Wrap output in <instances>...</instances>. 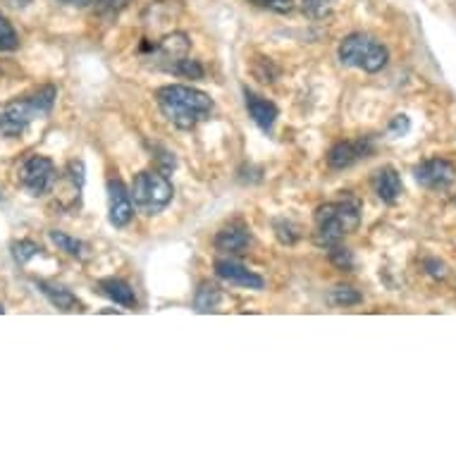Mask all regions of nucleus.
I'll list each match as a JSON object with an SVG mask.
<instances>
[{
	"mask_svg": "<svg viewBox=\"0 0 456 456\" xmlns=\"http://www.w3.org/2000/svg\"><path fill=\"white\" fill-rule=\"evenodd\" d=\"M129 3L132 0H94V15L101 17V20H112V17L120 15Z\"/></svg>",
	"mask_w": 456,
	"mask_h": 456,
	"instance_id": "obj_19",
	"label": "nucleus"
},
{
	"mask_svg": "<svg viewBox=\"0 0 456 456\" xmlns=\"http://www.w3.org/2000/svg\"><path fill=\"white\" fill-rule=\"evenodd\" d=\"M132 203L143 216H158L167 208V203L173 201V182L167 180V175L158 170H143L132 182Z\"/></svg>",
	"mask_w": 456,
	"mask_h": 456,
	"instance_id": "obj_5",
	"label": "nucleus"
},
{
	"mask_svg": "<svg viewBox=\"0 0 456 456\" xmlns=\"http://www.w3.org/2000/svg\"><path fill=\"white\" fill-rule=\"evenodd\" d=\"M98 292L108 297L110 301H115L118 306L122 308H136L139 301H136L134 289L129 287L125 280H118V277H108V280H101L98 282Z\"/></svg>",
	"mask_w": 456,
	"mask_h": 456,
	"instance_id": "obj_16",
	"label": "nucleus"
},
{
	"mask_svg": "<svg viewBox=\"0 0 456 456\" xmlns=\"http://www.w3.org/2000/svg\"><path fill=\"white\" fill-rule=\"evenodd\" d=\"M132 216H134L132 194L120 180H110L108 182V217H110V224L127 227Z\"/></svg>",
	"mask_w": 456,
	"mask_h": 456,
	"instance_id": "obj_10",
	"label": "nucleus"
},
{
	"mask_svg": "<svg viewBox=\"0 0 456 456\" xmlns=\"http://www.w3.org/2000/svg\"><path fill=\"white\" fill-rule=\"evenodd\" d=\"M409 127H411V122H409V118H406V115H395V118H392V122H389L387 134L389 136H404L406 132H409Z\"/></svg>",
	"mask_w": 456,
	"mask_h": 456,
	"instance_id": "obj_29",
	"label": "nucleus"
},
{
	"mask_svg": "<svg viewBox=\"0 0 456 456\" xmlns=\"http://www.w3.org/2000/svg\"><path fill=\"white\" fill-rule=\"evenodd\" d=\"M20 45V37H17L15 27L0 15V53L3 51H15Z\"/></svg>",
	"mask_w": 456,
	"mask_h": 456,
	"instance_id": "obj_23",
	"label": "nucleus"
},
{
	"mask_svg": "<svg viewBox=\"0 0 456 456\" xmlns=\"http://www.w3.org/2000/svg\"><path fill=\"white\" fill-rule=\"evenodd\" d=\"M330 261L335 263L339 270H352L354 268V256L349 248H342V247H330Z\"/></svg>",
	"mask_w": 456,
	"mask_h": 456,
	"instance_id": "obj_25",
	"label": "nucleus"
},
{
	"mask_svg": "<svg viewBox=\"0 0 456 456\" xmlns=\"http://www.w3.org/2000/svg\"><path fill=\"white\" fill-rule=\"evenodd\" d=\"M48 237H51V241L55 247L61 248V251H65L68 256H75V258H84V256H86V244L75 240V237H69V234L61 232V230H51Z\"/></svg>",
	"mask_w": 456,
	"mask_h": 456,
	"instance_id": "obj_18",
	"label": "nucleus"
},
{
	"mask_svg": "<svg viewBox=\"0 0 456 456\" xmlns=\"http://www.w3.org/2000/svg\"><path fill=\"white\" fill-rule=\"evenodd\" d=\"M0 314H5V308H3V304H0Z\"/></svg>",
	"mask_w": 456,
	"mask_h": 456,
	"instance_id": "obj_31",
	"label": "nucleus"
},
{
	"mask_svg": "<svg viewBox=\"0 0 456 456\" xmlns=\"http://www.w3.org/2000/svg\"><path fill=\"white\" fill-rule=\"evenodd\" d=\"M335 8V0H301V10L304 15H308L311 20H321V17H328Z\"/></svg>",
	"mask_w": 456,
	"mask_h": 456,
	"instance_id": "obj_22",
	"label": "nucleus"
},
{
	"mask_svg": "<svg viewBox=\"0 0 456 456\" xmlns=\"http://www.w3.org/2000/svg\"><path fill=\"white\" fill-rule=\"evenodd\" d=\"M423 268H426V273L433 280H444L447 277V265H444V261H440V258H426L423 261Z\"/></svg>",
	"mask_w": 456,
	"mask_h": 456,
	"instance_id": "obj_28",
	"label": "nucleus"
},
{
	"mask_svg": "<svg viewBox=\"0 0 456 456\" xmlns=\"http://www.w3.org/2000/svg\"><path fill=\"white\" fill-rule=\"evenodd\" d=\"M143 51H151L156 55V61H165L160 68L173 72L175 65L180 61H184L189 53V37L182 34V31H175L170 37H165L163 41L158 44H143Z\"/></svg>",
	"mask_w": 456,
	"mask_h": 456,
	"instance_id": "obj_9",
	"label": "nucleus"
},
{
	"mask_svg": "<svg viewBox=\"0 0 456 456\" xmlns=\"http://www.w3.org/2000/svg\"><path fill=\"white\" fill-rule=\"evenodd\" d=\"M216 248L224 256H240L244 254L251 244V230L241 220H234V223L224 224L223 230L216 234L213 240Z\"/></svg>",
	"mask_w": 456,
	"mask_h": 456,
	"instance_id": "obj_12",
	"label": "nucleus"
},
{
	"mask_svg": "<svg viewBox=\"0 0 456 456\" xmlns=\"http://www.w3.org/2000/svg\"><path fill=\"white\" fill-rule=\"evenodd\" d=\"M0 196H3V194H0Z\"/></svg>",
	"mask_w": 456,
	"mask_h": 456,
	"instance_id": "obj_32",
	"label": "nucleus"
},
{
	"mask_svg": "<svg viewBox=\"0 0 456 456\" xmlns=\"http://www.w3.org/2000/svg\"><path fill=\"white\" fill-rule=\"evenodd\" d=\"M58 180V170L51 158L45 156H29L20 165L17 170V182L24 191H29L31 196H44L55 187Z\"/></svg>",
	"mask_w": 456,
	"mask_h": 456,
	"instance_id": "obj_6",
	"label": "nucleus"
},
{
	"mask_svg": "<svg viewBox=\"0 0 456 456\" xmlns=\"http://www.w3.org/2000/svg\"><path fill=\"white\" fill-rule=\"evenodd\" d=\"M361 224V201L349 191L337 201L322 203L315 210V244L318 247H335L346 234L359 230Z\"/></svg>",
	"mask_w": 456,
	"mask_h": 456,
	"instance_id": "obj_2",
	"label": "nucleus"
},
{
	"mask_svg": "<svg viewBox=\"0 0 456 456\" xmlns=\"http://www.w3.org/2000/svg\"><path fill=\"white\" fill-rule=\"evenodd\" d=\"M244 98H247L248 118H251L263 132H270L277 120V105L273 103V101H268V98L256 96L254 91H244Z\"/></svg>",
	"mask_w": 456,
	"mask_h": 456,
	"instance_id": "obj_15",
	"label": "nucleus"
},
{
	"mask_svg": "<svg viewBox=\"0 0 456 456\" xmlns=\"http://www.w3.org/2000/svg\"><path fill=\"white\" fill-rule=\"evenodd\" d=\"M58 3H62V5H72V8H86L94 0H58Z\"/></svg>",
	"mask_w": 456,
	"mask_h": 456,
	"instance_id": "obj_30",
	"label": "nucleus"
},
{
	"mask_svg": "<svg viewBox=\"0 0 456 456\" xmlns=\"http://www.w3.org/2000/svg\"><path fill=\"white\" fill-rule=\"evenodd\" d=\"M275 230H277V240L282 241V244H294L297 237H299V234L294 232V224L287 223V220H277Z\"/></svg>",
	"mask_w": 456,
	"mask_h": 456,
	"instance_id": "obj_27",
	"label": "nucleus"
},
{
	"mask_svg": "<svg viewBox=\"0 0 456 456\" xmlns=\"http://www.w3.org/2000/svg\"><path fill=\"white\" fill-rule=\"evenodd\" d=\"M220 299H223V292L217 289L216 284L201 282L194 294V308L199 314H210V311H216L220 306Z\"/></svg>",
	"mask_w": 456,
	"mask_h": 456,
	"instance_id": "obj_17",
	"label": "nucleus"
},
{
	"mask_svg": "<svg viewBox=\"0 0 456 456\" xmlns=\"http://www.w3.org/2000/svg\"><path fill=\"white\" fill-rule=\"evenodd\" d=\"M10 251H12V258H15L20 265H24V263H29L34 256L41 254V247H38L37 241L31 240H20V241H12V247H10Z\"/></svg>",
	"mask_w": 456,
	"mask_h": 456,
	"instance_id": "obj_20",
	"label": "nucleus"
},
{
	"mask_svg": "<svg viewBox=\"0 0 456 456\" xmlns=\"http://www.w3.org/2000/svg\"><path fill=\"white\" fill-rule=\"evenodd\" d=\"M38 292L44 294L45 299L51 301L53 308H58L62 314H75V311H84L82 301L77 299L75 294L69 292L68 287L55 282H45V280H38L37 282Z\"/></svg>",
	"mask_w": 456,
	"mask_h": 456,
	"instance_id": "obj_14",
	"label": "nucleus"
},
{
	"mask_svg": "<svg viewBox=\"0 0 456 456\" xmlns=\"http://www.w3.org/2000/svg\"><path fill=\"white\" fill-rule=\"evenodd\" d=\"M156 103L167 120L177 129H194L213 112V98L194 86L184 84H167L156 91Z\"/></svg>",
	"mask_w": 456,
	"mask_h": 456,
	"instance_id": "obj_1",
	"label": "nucleus"
},
{
	"mask_svg": "<svg viewBox=\"0 0 456 456\" xmlns=\"http://www.w3.org/2000/svg\"><path fill=\"white\" fill-rule=\"evenodd\" d=\"M370 187H373L375 196L380 199L382 203H387V206H395L402 194H404V184H402V177L396 173L392 165H382L373 173L370 177Z\"/></svg>",
	"mask_w": 456,
	"mask_h": 456,
	"instance_id": "obj_13",
	"label": "nucleus"
},
{
	"mask_svg": "<svg viewBox=\"0 0 456 456\" xmlns=\"http://www.w3.org/2000/svg\"><path fill=\"white\" fill-rule=\"evenodd\" d=\"M58 91L55 86H44L37 94L24 98H15L0 108V134L3 136H20L24 129L29 127L37 118L48 115L55 103Z\"/></svg>",
	"mask_w": 456,
	"mask_h": 456,
	"instance_id": "obj_3",
	"label": "nucleus"
},
{
	"mask_svg": "<svg viewBox=\"0 0 456 456\" xmlns=\"http://www.w3.org/2000/svg\"><path fill=\"white\" fill-rule=\"evenodd\" d=\"M454 203H456V201H454Z\"/></svg>",
	"mask_w": 456,
	"mask_h": 456,
	"instance_id": "obj_33",
	"label": "nucleus"
},
{
	"mask_svg": "<svg viewBox=\"0 0 456 456\" xmlns=\"http://www.w3.org/2000/svg\"><path fill=\"white\" fill-rule=\"evenodd\" d=\"M413 180L430 191H444L456 182V165L447 158H426L413 167Z\"/></svg>",
	"mask_w": 456,
	"mask_h": 456,
	"instance_id": "obj_7",
	"label": "nucleus"
},
{
	"mask_svg": "<svg viewBox=\"0 0 456 456\" xmlns=\"http://www.w3.org/2000/svg\"><path fill=\"white\" fill-rule=\"evenodd\" d=\"M375 151L373 139L370 136H359V139H346V142H337L328 153V165L332 170H345L352 167L359 160L368 158Z\"/></svg>",
	"mask_w": 456,
	"mask_h": 456,
	"instance_id": "obj_8",
	"label": "nucleus"
},
{
	"mask_svg": "<svg viewBox=\"0 0 456 456\" xmlns=\"http://www.w3.org/2000/svg\"><path fill=\"white\" fill-rule=\"evenodd\" d=\"M248 3L256 5V8L270 10V12H280V15H284V12H289V10L294 8V0H248Z\"/></svg>",
	"mask_w": 456,
	"mask_h": 456,
	"instance_id": "obj_26",
	"label": "nucleus"
},
{
	"mask_svg": "<svg viewBox=\"0 0 456 456\" xmlns=\"http://www.w3.org/2000/svg\"><path fill=\"white\" fill-rule=\"evenodd\" d=\"M337 55H339L342 65L354 69H363L368 75L382 72L389 62L387 48L378 38L368 37V34H349L346 38H342Z\"/></svg>",
	"mask_w": 456,
	"mask_h": 456,
	"instance_id": "obj_4",
	"label": "nucleus"
},
{
	"mask_svg": "<svg viewBox=\"0 0 456 456\" xmlns=\"http://www.w3.org/2000/svg\"><path fill=\"white\" fill-rule=\"evenodd\" d=\"M216 275L224 282L234 284V287H244V289H263L265 287V280L261 275H256L254 270H248L247 265H241L234 258L216 261Z\"/></svg>",
	"mask_w": 456,
	"mask_h": 456,
	"instance_id": "obj_11",
	"label": "nucleus"
},
{
	"mask_svg": "<svg viewBox=\"0 0 456 456\" xmlns=\"http://www.w3.org/2000/svg\"><path fill=\"white\" fill-rule=\"evenodd\" d=\"M330 301L335 304V306H356V304H361L363 301V297H361L354 287H345V284H339V287H335L332 289V294H330Z\"/></svg>",
	"mask_w": 456,
	"mask_h": 456,
	"instance_id": "obj_21",
	"label": "nucleus"
},
{
	"mask_svg": "<svg viewBox=\"0 0 456 456\" xmlns=\"http://www.w3.org/2000/svg\"><path fill=\"white\" fill-rule=\"evenodd\" d=\"M173 72H175V75L187 77V79H203V75H206V72H203V68H201V62L191 61V58H184V61L177 62Z\"/></svg>",
	"mask_w": 456,
	"mask_h": 456,
	"instance_id": "obj_24",
	"label": "nucleus"
}]
</instances>
